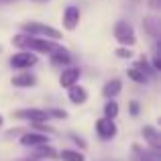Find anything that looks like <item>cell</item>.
Masks as SVG:
<instances>
[{
  "label": "cell",
  "mask_w": 161,
  "mask_h": 161,
  "mask_svg": "<svg viewBox=\"0 0 161 161\" xmlns=\"http://www.w3.org/2000/svg\"><path fill=\"white\" fill-rule=\"evenodd\" d=\"M12 45H19V47L31 49V51H39V53H53L59 45L51 43L49 39H43V37H35L29 35V33H23V35H16L12 39Z\"/></svg>",
  "instance_id": "1"
},
{
  "label": "cell",
  "mask_w": 161,
  "mask_h": 161,
  "mask_svg": "<svg viewBox=\"0 0 161 161\" xmlns=\"http://www.w3.org/2000/svg\"><path fill=\"white\" fill-rule=\"evenodd\" d=\"M23 31L29 33V35H35V37H43V39H61V33L57 29L49 27V25L43 23H37V20H29V23H23Z\"/></svg>",
  "instance_id": "2"
},
{
  "label": "cell",
  "mask_w": 161,
  "mask_h": 161,
  "mask_svg": "<svg viewBox=\"0 0 161 161\" xmlns=\"http://www.w3.org/2000/svg\"><path fill=\"white\" fill-rule=\"evenodd\" d=\"M114 37H116V41L120 45H135V41H137L133 27H130L126 20H118V23L114 25Z\"/></svg>",
  "instance_id": "3"
},
{
  "label": "cell",
  "mask_w": 161,
  "mask_h": 161,
  "mask_svg": "<svg viewBox=\"0 0 161 161\" xmlns=\"http://www.w3.org/2000/svg\"><path fill=\"white\" fill-rule=\"evenodd\" d=\"M35 63H37V57L31 51H20L10 57V65L16 67V69H27V67H33Z\"/></svg>",
  "instance_id": "4"
},
{
  "label": "cell",
  "mask_w": 161,
  "mask_h": 161,
  "mask_svg": "<svg viewBox=\"0 0 161 161\" xmlns=\"http://www.w3.org/2000/svg\"><path fill=\"white\" fill-rule=\"evenodd\" d=\"M96 133H98L100 139H104V141L114 139V137H116L114 120H112V118H100V120H96Z\"/></svg>",
  "instance_id": "5"
},
{
  "label": "cell",
  "mask_w": 161,
  "mask_h": 161,
  "mask_svg": "<svg viewBox=\"0 0 161 161\" xmlns=\"http://www.w3.org/2000/svg\"><path fill=\"white\" fill-rule=\"evenodd\" d=\"M14 116L16 118H29V120H33V122H43V120H49L51 114H49V110L29 108V110H19V112H14Z\"/></svg>",
  "instance_id": "6"
},
{
  "label": "cell",
  "mask_w": 161,
  "mask_h": 161,
  "mask_svg": "<svg viewBox=\"0 0 161 161\" xmlns=\"http://www.w3.org/2000/svg\"><path fill=\"white\" fill-rule=\"evenodd\" d=\"M133 161H161V153L155 149H143L135 145L133 147Z\"/></svg>",
  "instance_id": "7"
},
{
  "label": "cell",
  "mask_w": 161,
  "mask_h": 161,
  "mask_svg": "<svg viewBox=\"0 0 161 161\" xmlns=\"http://www.w3.org/2000/svg\"><path fill=\"white\" fill-rule=\"evenodd\" d=\"M78 23H80V8L74 6V4H69V6L63 10V27H65L67 31H74Z\"/></svg>",
  "instance_id": "8"
},
{
  "label": "cell",
  "mask_w": 161,
  "mask_h": 161,
  "mask_svg": "<svg viewBox=\"0 0 161 161\" xmlns=\"http://www.w3.org/2000/svg\"><path fill=\"white\" fill-rule=\"evenodd\" d=\"M143 137H145V141L151 145V149H155V151L161 149V135H159V130L155 129V126L147 125L145 129H143Z\"/></svg>",
  "instance_id": "9"
},
{
  "label": "cell",
  "mask_w": 161,
  "mask_h": 161,
  "mask_svg": "<svg viewBox=\"0 0 161 161\" xmlns=\"http://www.w3.org/2000/svg\"><path fill=\"white\" fill-rule=\"evenodd\" d=\"M20 143H23L25 147H39V145L49 143V141H47V137L41 135V133H27V135L20 137Z\"/></svg>",
  "instance_id": "10"
},
{
  "label": "cell",
  "mask_w": 161,
  "mask_h": 161,
  "mask_svg": "<svg viewBox=\"0 0 161 161\" xmlns=\"http://www.w3.org/2000/svg\"><path fill=\"white\" fill-rule=\"evenodd\" d=\"M78 78H80L78 67H67V69L61 74V78H59V84H61L63 88H69V86H74V84L78 82Z\"/></svg>",
  "instance_id": "11"
},
{
  "label": "cell",
  "mask_w": 161,
  "mask_h": 161,
  "mask_svg": "<svg viewBox=\"0 0 161 161\" xmlns=\"http://www.w3.org/2000/svg\"><path fill=\"white\" fill-rule=\"evenodd\" d=\"M49 55H51V63H53V65H67V63L71 61L69 51H67V49H63L61 45H59L53 53H49Z\"/></svg>",
  "instance_id": "12"
},
{
  "label": "cell",
  "mask_w": 161,
  "mask_h": 161,
  "mask_svg": "<svg viewBox=\"0 0 161 161\" xmlns=\"http://www.w3.org/2000/svg\"><path fill=\"white\" fill-rule=\"evenodd\" d=\"M67 96H69V100H71L74 104H84V102L88 100V92H86V88L75 86V84H74V86H69V94H67Z\"/></svg>",
  "instance_id": "13"
},
{
  "label": "cell",
  "mask_w": 161,
  "mask_h": 161,
  "mask_svg": "<svg viewBox=\"0 0 161 161\" xmlns=\"http://www.w3.org/2000/svg\"><path fill=\"white\" fill-rule=\"evenodd\" d=\"M120 88H122L120 80H110V82L104 84V88H102V96H106V98H112V96H116L118 92H120Z\"/></svg>",
  "instance_id": "14"
},
{
  "label": "cell",
  "mask_w": 161,
  "mask_h": 161,
  "mask_svg": "<svg viewBox=\"0 0 161 161\" xmlns=\"http://www.w3.org/2000/svg\"><path fill=\"white\" fill-rule=\"evenodd\" d=\"M35 75L31 74H20L16 78H12V86H19V88H29V86H35Z\"/></svg>",
  "instance_id": "15"
},
{
  "label": "cell",
  "mask_w": 161,
  "mask_h": 161,
  "mask_svg": "<svg viewBox=\"0 0 161 161\" xmlns=\"http://www.w3.org/2000/svg\"><path fill=\"white\" fill-rule=\"evenodd\" d=\"M143 27H145V31H147V35H151V37H157L159 35V23H157V19H145L143 20Z\"/></svg>",
  "instance_id": "16"
},
{
  "label": "cell",
  "mask_w": 161,
  "mask_h": 161,
  "mask_svg": "<svg viewBox=\"0 0 161 161\" xmlns=\"http://www.w3.org/2000/svg\"><path fill=\"white\" fill-rule=\"evenodd\" d=\"M35 157L39 159V157H55V149L53 147H49L47 143L45 145H39L37 147V151H35Z\"/></svg>",
  "instance_id": "17"
},
{
  "label": "cell",
  "mask_w": 161,
  "mask_h": 161,
  "mask_svg": "<svg viewBox=\"0 0 161 161\" xmlns=\"http://www.w3.org/2000/svg\"><path fill=\"white\" fill-rule=\"evenodd\" d=\"M129 78L133 80V82H137V84H145L147 80H149L141 69H137V67H130V69H129Z\"/></svg>",
  "instance_id": "18"
},
{
  "label": "cell",
  "mask_w": 161,
  "mask_h": 161,
  "mask_svg": "<svg viewBox=\"0 0 161 161\" xmlns=\"http://www.w3.org/2000/svg\"><path fill=\"white\" fill-rule=\"evenodd\" d=\"M61 159H63V161H84V155L78 153V151L65 149V151H61Z\"/></svg>",
  "instance_id": "19"
},
{
  "label": "cell",
  "mask_w": 161,
  "mask_h": 161,
  "mask_svg": "<svg viewBox=\"0 0 161 161\" xmlns=\"http://www.w3.org/2000/svg\"><path fill=\"white\" fill-rule=\"evenodd\" d=\"M116 114H118V104L112 100V102H108L104 106V118H114Z\"/></svg>",
  "instance_id": "20"
},
{
  "label": "cell",
  "mask_w": 161,
  "mask_h": 161,
  "mask_svg": "<svg viewBox=\"0 0 161 161\" xmlns=\"http://www.w3.org/2000/svg\"><path fill=\"white\" fill-rule=\"evenodd\" d=\"M116 55H118V57H125V59H129L130 55H133V51H130V49H116Z\"/></svg>",
  "instance_id": "21"
},
{
  "label": "cell",
  "mask_w": 161,
  "mask_h": 161,
  "mask_svg": "<svg viewBox=\"0 0 161 161\" xmlns=\"http://www.w3.org/2000/svg\"><path fill=\"white\" fill-rule=\"evenodd\" d=\"M129 108H130V114H133V116H139V102H130Z\"/></svg>",
  "instance_id": "22"
},
{
  "label": "cell",
  "mask_w": 161,
  "mask_h": 161,
  "mask_svg": "<svg viewBox=\"0 0 161 161\" xmlns=\"http://www.w3.org/2000/svg\"><path fill=\"white\" fill-rule=\"evenodd\" d=\"M149 6H151V10H159L161 0H149Z\"/></svg>",
  "instance_id": "23"
},
{
  "label": "cell",
  "mask_w": 161,
  "mask_h": 161,
  "mask_svg": "<svg viewBox=\"0 0 161 161\" xmlns=\"http://www.w3.org/2000/svg\"><path fill=\"white\" fill-rule=\"evenodd\" d=\"M153 67L155 69H161V61H159V55L155 53V57H153Z\"/></svg>",
  "instance_id": "24"
},
{
  "label": "cell",
  "mask_w": 161,
  "mask_h": 161,
  "mask_svg": "<svg viewBox=\"0 0 161 161\" xmlns=\"http://www.w3.org/2000/svg\"><path fill=\"white\" fill-rule=\"evenodd\" d=\"M12 2H16V0H0V6L2 4H12Z\"/></svg>",
  "instance_id": "25"
},
{
  "label": "cell",
  "mask_w": 161,
  "mask_h": 161,
  "mask_svg": "<svg viewBox=\"0 0 161 161\" xmlns=\"http://www.w3.org/2000/svg\"><path fill=\"white\" fill-rule=\"evenodd\" d=\"M2 122H4V118H2V116H0V126H2Z\"/></svg>",
  "instance_id": "26"
}]
</instances>
